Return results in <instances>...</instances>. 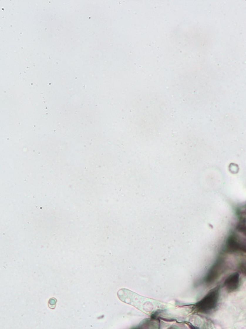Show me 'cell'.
I'll list each match as a JSON object with an SVG mask.
<instances>
[{
    "label": "cell",
    "instance_id": "1",
    "mask_svg": "<svg viewBox=\"0 0 246 329\" xmlns=\"http://www.w3.org/2000/svg\"><path fill=\"white\" fill-rule=\"evenodd\" d=\"M118 295L123 302L133 305L147 314L154 311L155 305H161L156 300L145 298L128 290H121Z\"/></svg>",
    "mask_w": 246,
    "mask_h": 329
},
{
    "label": "cell",
    "instance_id": "2",
    "mask_svg": "<svg viewBox=\"0 0 246 329\" xmlns=\"http://www.w3.org/2000/svg\"><path fill=\"white\" fill-rule=\"evenodd\" d=\"M220 296V287H217L209 292L195 305V310L201 313H208L217 306Z\"/></svg>",
    "mask_w": 246,
    "mask_h": 329
},
{
    "label": "cell",
    "instance_id": "3",
    "mask_svg": "<svg viewBox=\"0 0 246 329\" xmlns=\"http://www.w3.org/2000/svg\"><path fill=\"white\" fill-rule=\"evenodd\" d=\"M226 262L222 257L219 258L212 266L205 276L204 281L207 284H212L216 281L226 270Z\"/></svg>",
    "mask_w": 246,
    "mask_h": 329
},
{
    "label": "cell",
    "instance_id": "4",
    "mask_svg": "<svg viewBox=\"0 0 246 329\" xmlns=\"http://www.w3.org/2000/svg\"><path fill=\"white\" fill-rule=\"evenodd\" d=\"M240 275L238 272L233 273L228 276L225 280L223 286L230 292L237 291L240 285Z\"/></svg>",
    "mask_w": 246,
    "mask_h": 329
},
{
    "label": "cell",
    "instance_id": "5",
    "mask_svg": "<svg viewBox=\"0 0 246 329\" xmlns=\"http://www.w3.org/2000/svg\"><path fill=\"white\" fill-rule=\"evenodd\" d=\"M239 271L243 275L246 276V262H242L239 263L238 266Z\"/></svg>",
    "mask_w": 246,
    "mask_h": 329
},
{
    "label": "cell",
    "instance_id": "6",
    "mask_svg": "<svg viewBox=\"0 0 246 329\" xmlns=\"http://www.w3.org/2000/svg\"><path fill=\"white\" fill-rule=\"evenodd\" d=\"M57 302V300L56 299L54 298V297L51 298V299L49 300L48 303V306L49 307V308H51V309H55V307H56V305Z\"/></svg>",
    "mask_w": 246,
    "mask_h": 329
},
{
    "label": "cell",
    "instance_id": "7",
    "mask_svg": "<svg viewBox=\"0 0 246 329\" xmlns=\"http://www.w3.org/2000/svg\"><path fill=\"white\" fill-rule=\"evenodd\" d=\"M11 135H7V136L5 137V140L6 141H11Z\"/></svg>",
    "mask_w": 246,
    "mask_h": 329
},
{
    "label": "cell",
    "instance_id": "8",
    "mask_svg": "<svg viewBox=\"0 0 246 329\" xmlns=\"http://www.w3.org/2000/svg\"><path fill=\"white\" fill-rule=\"evenodd\" d=\"M43 100H46V98H45V97H43Z\"/></svg>",
    "mask_w": 246,
    "mask_h": 329
},
{
    "label": "cell",
    "instance_id": "9",
    "mask_svg": "<svg viewBox=\"0 0 246 329\" xmlns=\"http://www.w3.org/2000/svg\"><path fill=\"white\" fill-rule=\"evenodd\" d=\"M45 111V112H47H47H48V111H47V110H45V111Z\"/></svg>",
    "mask_w": 246,
    "mask_h": 329
},
{
    "label": "cell",
    "instance_id": "10",
    "mask_svg": "<svg viewBox=\"0 0 246 329\" xmlns=\"http://www.w3.org/2000/svg\"><path fill=\"white\" fill-rule=\"evenodd\" d=\"M33 66H34V67H35V64H33Z\"/></svg>",
    "mask_w": 246,
    "mask_h": 329
}]
</instances>
